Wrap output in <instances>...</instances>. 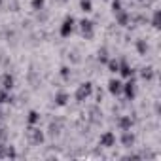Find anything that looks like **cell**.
<instances>
[{
    "mask_svg": "<svg viewBox=\"0 0 161 161\" xmlns=\"http://www.w3.org/2000/svg\"><path fill=\"white\" fill-rule=\"evenodd\" d=\"M27 140L32 144V146H40L44 140H46V135L42 129H38L36 125H29L27 127Z\"/></svg>",
    "mask_w": 161,
    "mask_h": 161,
    "instance_id": "cell-1",
    "label": "cell"
},
{
    "mask_svg": "<svg viewBox=\"0 0 161 161\" xmlns=\"http://www.w3.org/2000/svg\"><path fill=\"white\" fill-rule=\"evenodd\" d=\"M91 95H93V84H91V82H84V84H80V86H78L74 97H76L78 103H84V101H87Z\"/></svg>",
    "mask_w": 161,
    "mask_h": 161,
    "instance_id": "cell-2",
    "label": "cell"
},
{
    "mask_svg": "<svg viewBox=\"0 0 161 161\" xmlns=\"http://www.w3.org/2000/svg\"><path fill=\"white\" fill-rule=\"evenodd\" d=\"M78 27H80V34H82L86 40H91V38L95 36V25H93V21L82 19V21L78 23Z\"/></svg>",
    "mask_w": 161,
    "mask_h": 161,
    "instance_id": "cell-3",
    "label": "cell"
},
{
    "mask_svg": "<svg viewBox=\"0 0 161 161\" xmlns=\"http://www.w3.org/2000/svg\"><path fill=\"white\" fill-rule=\"evenodd\" d=\"M74 27H76V19L72 17V15H68V17H64V21L61 23V29H59V34L63 36V38H68L72 32H74Z\"/></svg>",
    "mask_w": 161,
    "mask_h": 161,
    "instance_id": "cell-4",
    "label": "cell"
},
{
    "mask_svg": "<svg viewBox=\"0 0 161 161\" xmlns=\"http://www.w3.org/2000/svg\"><path fill=\"white\" fill-rule=\"evenodd\" d=\"M121 93L125 95L127 101H133V99H135V95H136V84H135V80H133V78H129V82L123 84Z\"/></svg>",
    "mask_w": 161,
    "mask_h": 161,
    "instance_id": "cell-5",
    "label": "cell"
},
{
    "mask_svg": "<svg viewBox=\"0 0 161 161\" xmlns=\"http://www.w3.org/2000/svg\"><path fill=\"white\" fill-rule=\"evenodd\" d=\"M99 144H101L103 148H112V146H116V135H114L112 131H104V133L101 135V138H99Z\"/></svg>",
    "mask_w": 161,
    "mask_h": 161,
    "instance_id": "cell-6",
    "label": "cell"
},
{
    "mask_svg": "<svg viewBox=\"0 0 161 161\" xmlns=\"http://www.w3.org/2000/svg\"><path fill=\"white\" fill-rule=\"evenodd\" d=\"M118 74H121V78H125V80L133 78L135 70L131 68V64L127 63V59H121V61H119V68H118Z\"/></svg>",
    "mask_w": 161,
    "mask_h": 161,
    "instance_id": "cell-7",
    "label": "cell"
},
{
    "mask_svg": "<svg viewBox=\"0 0 161 161\" xmlns=\"http://www.w3.org/2000/svg\"><path fill=\"white\" fill-rule=\"evenodd\" d=\"M121 87H123V82L118 78H112L108 80V93L110 95H119L121 93Z\"/></svg>",
    "mask_w": 161,
    "mask_h": 161,
    "instance_id": "cell-8",
    "label": "cell"
},
{
    "mask_svg": "<svg viewBox=\"0 0 161 161\" xmlns=\"http://www.w3.org/2000/svg\"><path fill=\"white\" fill-rule=\"evenodd\" d=\"M121 146H125V148H131V146H135V140H136V136H135V133H131V129L129 131H121Z\"/></svg>",
    "mask_w": 161,
    "mask_h": 161,
    "instance_id": "cell-9",
    "label": "cell"
},
{
    "mask_svg": "<svg viewBox=\"0 0 161 161\" xmlns=\"http://www.w3.org/2000/svg\"><path fill=\"white\" fill-rule=\"evenodd\" d=\"M116 23H118V25H121V27L131 25V14H129V12H125V10L118 12V14H116Z\"/></svg>",
    "mask_w": 161,
    "mask_h": 161,
    "instance_id": "cell-10",
    "label": "cell"
},
{
    "mask_svg": "<svg viewBox=\"0 0 161 161\" xmlns=\"http://www.w3.org/2000/svg\"><path fill=\"white\" fill-rule=\"evenodd\" d=\"M118 127H119V131H129V129L133 127V119H131V116H119V119H118Z\"/></svg>",
    "mask_w": 161,
    "mask_h": 161,
    "instance_id": "cell-11",
    "label": "cell"
},
{
    "mask_svg": "<svg viewBox=\"0 0 161 161\" xmlns=\"http://www.w3.org/2000/svg\"><path fill=\"white\" fill-rule=\"evenodd\" d=\"M14 86H15V78H14L12 74H4V76H2V89L12 91Z\"/></svg>",
    "mask_w": 161,
    "mask_h": 161,
    "instance_id": "cell-12",
    "label": "cell"
},
{
    "mask_svg": "<svg viewBox=\"0 0 161 161\" xmlns=\"http://www.w3.org/2000/svg\"><path fill=\"white\" fill-rule=\"evenodd\" d=\"M68 101H70V97H68L66 91H57V93H55V104H57V106H66Z\"/></svg>",
    "mask_w": 161,
    "mask_h": 161,
    "instance_id": "cell-13",
    "label": "cell"
},
{
    "mask_svg": "<svg viewBox=\"0 0 161 161\" xmlns=\"http://www.w3.org/2000/svg\"><path fill=\"white\" fill-rule=\"evenodd\" d=\"M153 76H155V70H153L152 66H144V68H140V78L146 80V82L153 80Z\"/></svg>",
    "mask_w": 161,
    "mask_h": 161,
    "instance_id": "cell-14",
    "label": "cell"
},
{
    "mask_svg": "<svg viewBox=\"0 0 161 161\" xmlns=\"http://www.w3.org/2000/svg\"><path fill=\"white\" fill-rule=\"evenodd\" d=\"M40 112H36V110H31L29 114H27V123L29 125H38L40 123Z\"/></svg>",
    "mask_w": 161,
    "mask_h": 161,
    "instance_id": "cell-15",
    "label": "cell"
},
{
    "mask_svg": "<svg viewBox=\"0 0 161 161\" xmlns=\"http://www.w3.org/2000/svg\"><path fill=\"white\" fill-rule=\"evenodd\" d=\"M106 68H108V72H112V74H118L119 61H118V59H108V61H106Z\"/></svg>",
    "mask_w": 161,
    "mask_h": 161,
    "instance_id": "cell-16",
    "label": "cell"
},
{
    "mask_svg": "<svg viewBox=\"0 0 161 161\" xmlns=\"http://www.w3.org/2000/svg\"><path fill=\"white\" fill-rule=\"evenodd\" d=\"M136 51H138V55H146L148 53V42L146 40H136Z\"/></svg>",
    "mask_w": 161,
    "mask_h": 161,
    "instance_id": "cell-17",
    "label": "cell"
},
{
    "mask_svg": "<svg viewBox=\"0 0 161 161\" xmlns=\"http://www.w3.org/2000/svg\"><path fill=\"white\" fill-rule=\"evenodd\" d=\"M97 59H99V63L106 64V61L110 59V57H108V49H106V47H101V49L97 51Z\"/></svg>",
    "mask_w": 161,
    "mask_h": 161,
    "instance_id": "cell-18",
    "label": "cell"
},
{
    "mask_svg": "<svg viewBox=\"0 0 161 161\" xmlns=\"http://www.w3.org/2000/svg\"><path fill=\"white\" fill-rule=\"evenodd\" d=\"M80 8H82L84 14H91L93 12V4H91V0H80Z\"/></svg>",
    "mask_w": 161,
    "mask_h": 161,
    "instance_id": "cell-19",
    "label": "cell"
},
{
    "mask_svg": "<svg viewBox=\"0 0 161 161\" xmlns=\"http://www.w3.org/2000/svg\"><path fill=\"white\" fill-rule=\"evenodd\" d=\"M14 99H12V95H10V91H6V89H0V104H8V103H12Z\"/></svg>",
    "mask_w": 161,
    "mask_h": 161,
    "instance_id": "cell-20",
    "label": "cell"
},
{
    "mask_svg": "<svg viewBox=\"0 0 161 161\" xmlns=\"http://www.w3.org/2000/svg\"><path fill=\"white\" fill-rule=\"evenodd\" d=\"M44 6H46V0H31V8L34 12H42Z\"/></svg>",
    "mask_w": 161,
    "mask_h": 161,
    "instance_id": "cell-21",
    "label": "cell"
},
{
    "mask_svg": "<svg viewBox=\"0 0 161 161\" xmlns=\"http://www.w3.org/2000/svg\"><path fill=\"white\" fill-rule=\"evenodd\" d=\"M159 23H161V12L155 10V12H153V17H152V27H153V29H159V27H161Z\"/></svg>",
    "mask_w": 161,
    "mask_h": 161,
    "instance_id": "cell-22",
    "label": "cell"
},
{
    "mask_svg": "<svg viewBox=\"0 0 161 161\" xmlns=\"http://www.w3.org/2000/svg\"><path fill=\"white\" fill-rule=\"evenodd\" d=\"M61 78L64 80V82H68V80H70V76H72V72H70V68L68 66H61Z\"/></svg>",
    "mask_w": 161,
    "mask_h": 161,
    "instance_id": "cell-23",
    "label": "cell"
},
{
    "mask_svg": "<svg viewBox=\"0 0 161 161\" xmlns=\"http://www.w3.org/2000/svg\"><path fill=\"white\" fill-rule=\"evenodd\" d=\"M112 10H114V14H118V12H121V10H123L121 0H112Z\"/></svg>",
    "mask_w": 161,
    "mask_h": 161,
    "instance_id": "cell-24",
    "label": "cell"
},
{
    "mask_svg": "<svg viewBox=\"0 0 161 161\" xmlns=\"http://www.w3.org/2000/svg\"><path fill=\"white\" fill-rule=\"evenodd\" d=\"M6 136H8L6 127H4V123H0V144H6Z\"/></svg>",
    "mask_w": 161,
    "mask_h": 161,
    "instance_id": "cell-25",
    "label": "cell"
},
{
    "mask_svg": "<svg viewBox=\"0 0 161 161\" xmlns=\"http://www.w3.org/2000/svg\"><path fill=\"white\" fill-rule=\"evenodd\" d=\"M0 6H2V0H0Z\"/></svg>",
    "mask_w": 161,
    "mask_h": 161,
    "instance_id": "cell-26",
    "label": "cell"
},
{
    "mask_svg": "<svg viewBox=\"0 0 161 161\" xmlns=\"http://www.w3.org/2000/svg\"><path fill=\"white\" fill-rule=\"evenodd\" d=\"M138 2H142V0H138Z\"/></svg>",
    "mask_w": 161,
    "mask_h": 161,
    "instance_id": "cell-27",
    "label": "cell"
},
{
    "mask_svg": "<svg viewBox=\"0 0 161 161\" xmlns=\"http://www.w3.org/2000/svg\"><path fill=\"white\" fill-rule=\"evenodd\" d=\"M61 2H64V0H61Z\"/></svg>",
    "mask_w": 161,
    "mask_h": 161,
    "instance_id": "cell-28",
    "label": "cell"
}]
</instances>
